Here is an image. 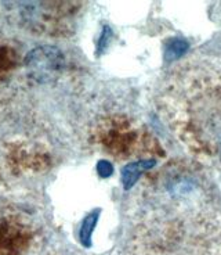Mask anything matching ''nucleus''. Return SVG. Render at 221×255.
I'll list each match as a JSON object with an SVG mask.
<instances>
[{
  "instance_id": "3",
  "label": "nucleus",
  "mask_w": 221,
  "mask_h": 255,
  "mask_svg": "<svg viewBox=\"0 0 221 255\" xmlns=\"http://www.w3.org/2000/svg\"><path fill=\"white\" fill-rule=\"evenodd\" d=\"M187 47H188V45H187L184 40H173L170 43V46H169V50L167 51H169V54L171 56V58H176L178 57Z\"/></svg>"
},
{
  "instance_id": "1",
  "label": "nucleus",
  "mask_w": 221,
  "mask_h": 255,
  "mask_svg": "<svg viewBox=\"0 0 221 255\" xmlns=\"http://www.w3.org/2000/svg\"><path fill=\"white\" fill-rule=\"evenodd\" d=\"M29 77L38 82H49L57 77L64 67L61 51L51 46H40L29 51L25 60Z\"/></svg>"
},
{
  "instance_id": "5",
  "label": "nucleus",
  "mask_w": 221,
  "mask_h": 255,
  "mask_svg": "<svg viewBox=\"0 0 221 255\" xmlns=\"http://www.w3.org/2000/svg\"><path fill=\"white\" fill-rule=\"evenodd\" d=\"M97 169H98V172L101 176H109L111 173H112V165L107 162V161H101V162H98V166H97Z\"/></svg>"
},
{
  "instance_id": "4",
  "label": "nucleus",
  "mask_w": 221,
  "mask_h": 255,
  "mask_svg": "<svg viewBox=\"0 0 221 255\" xmlns=\"http://www.w3.org/2000/svg\"><path fill=\"white\" fill-rule=\"evenodd\" d=\"M95 223V217L94 215H91V217H88L84 223H83L82 230H80V236H82L83 242H86L90 239V233H91V230H93V226H94Z\"/></svg>"
},
{
  "instance_id": "2",
  "label": "nucleus",
  "mask_w": 221,
  "mask_h": 255,
  "mask_svg": "<svg viewBox=\"0 0 221 255\" xmlns=\"http://www.w3.org/2000/svg\"><path fill=\"white\" fill-rule=\"evenodd\" d=\"M153 166V162L149 161V162H137V164H132V165H127L125 169H123V179H125V183H126V187H130V186L134 183V180L137 178L140 171L143 169H148Z\"/></svg>"
}]
</instances>
